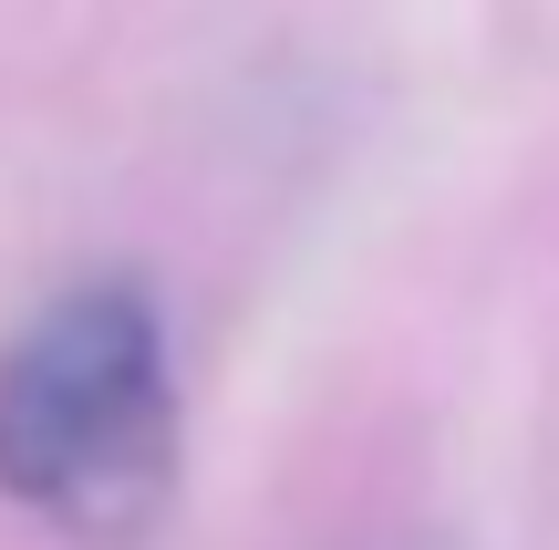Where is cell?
Returning <instances> with one entry per match:
<instances>
[{
	"mask_svg": "<svg viewBox=\"0 0 559 550\" xmlns=\"http://www.w3.org/2000/svg\"><path fill=\"white\" fill-rule=\"evenodd\" d=\"M177 478L166 332L135 281H83L0 353V489L73 540H124Z\"/></svg>",
	"mask_w": 559,
	"mask_h": 550,
	"instance_id": "6da1fadb",
	"label": "cell"
}]
</instances>
